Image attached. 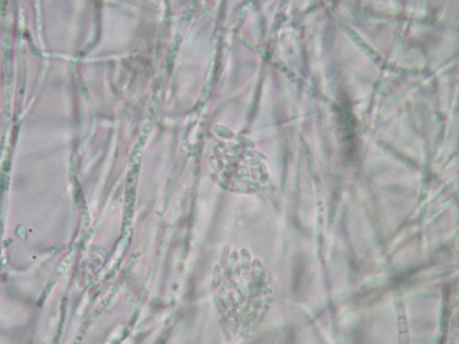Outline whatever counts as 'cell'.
<instances>
[{
  "label": "cell",
  "instance_id": "cell-1",
  "mask_svg": "<svg viewBox=\"0 0 459 344\" xmlns=\"http://www.w3.org/2000/svg\"><path fill=\"white\" fill-rule=\"evenodd\" d=\"M305 265L303 259L297 258L294 267L293 290L297 292L300 288V283L305 272Z\"/></svg>",
  "mask_w": 459,
  "mask_h": 344
}]
</instances>
